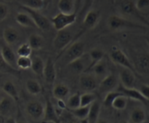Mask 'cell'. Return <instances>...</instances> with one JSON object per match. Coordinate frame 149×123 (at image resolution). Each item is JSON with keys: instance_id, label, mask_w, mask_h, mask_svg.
<instances>
[{"instance_id": "obj_1", "label": "cell", "mask_w": 149, "mask_h": 123, "mask_svg": "<svg viewBox=\"0 0 149 123\" xmlns=\"http://www.w3.org/2000/svg\"><path fill=\"white\" fill-rule=\"evenodd\" d=\"M77 14L75 13H59L51 18V24L56 31L66 29L71 25L74 24L77 20Z\"/></svg>"}, {"instance_id": "obj_2", "label": "cell", "mask_w": 149, "mask_h": 123, "mask_svg": "<svg viewBox=\"0 0 149 123\" xmlns=\"http://www.w3.org/2000/svg\"><path fill=\"white\" fill-rule=\"evenodd\" d=\"M107 24L109 29L112 31L122 30L125 29H138L143 28L141 25H138L134 22L121 16L112 15L109 16L107 20Z\"/></svg>"}, {"instance_id": "obj_3", "label": "cell", "mask_w": 149, "mask_h": 123, "mask_svg": "<svg viewBox=\"0 0 149 123\" xmlns=\"http://www.w3.org/2000/svg\"><path fill=\"white\" fill-rule=\"evenodd\" d=\"M21 7L26 13H27L31 17L38 29H41L44 31H49L50 29L51 22L46 16L41 14L37 10H32V9L28 8V7H23V6H21Z\"/></svg>"}, {"instance_id": "obj_4", "label": "cell", "mask_w": 149, "mask_h": 123, "mask_svg": "<svg viewBox=\"0 0 149 123\" xmlns=\"http://www.w3.org/2000/svg\"><path fill=\"white\" fill-rule=\"evenodd\" d=\"M84 54V44L76 42L67 49L63 55V61L67 65L75 60L81 58Z\"/></svg>"}, {"instance_id": "obj_5", "label": "cell", "mask_w": 149, "mask_h": 123, "mask_svg": "<svg viewBox=\"0 0 149 123\" xmlns=\"http://www.w3.org/2000/svg\"><path fill=\"white\" fill-rule=\"evenodd\" d=\"M110 58L112 62L117 65L121 66L123 68H128L135 73V68L134 67L133 64L130 61V60L128 58L126 54L121 50L120 49H115L113 50L110 52Z\"/></svg>"}, {"instance_id": "obj_6", "label": "cell", "mask_w": 149, "mask_h": 123, "mask_svg": "<svg viewBox=\"0 0 149 123\" xmlns=\"http://www.w3.org/2000/svg\"><path fill=\"white\" fill-rule=\"evenodd\" d=\"M73 39V35L70 31L66 29L58 31L56 36L53 40L54 48L57 51H61L66 48Z\"/></svg>"}, {"instance_id": "obj_7", "label": "cell", "mask_w": 149, "mask_h": 123, "mask_svg": "<svg viewBox=\"0 0 149 123\" xmlns=\"http://www.w3.org/2000/svg\"><path fill=\"white\" fill-rule=\"evenodd\" d=\"M26 112L33 120H39L44 117L45 106L41 102L33 101L27 103L26 107Z\"/></svg>"}, {"instance_id": "obj_8", "label": "cell", "mask_w": 149, "mask_h": 123, "mask_svg": "<svg viewBox=\"0 0 149 123\" xmlns=\"http://www.w3.org/2000/svg\"><path fill=\"white\" fill-rule=\"evenodd\" d=\"M118 79L112 74H108L103 77L97 85L99 92L101 93H107L113 91L118 85Z\"/></svg>"}, {"instance_id": "obj_9", "label": "cell", "mask_w": 149, "mask_h": 123, "mask_svg": "<svg viewBox=\"0 0 149 123\" xmlns=\"http://www.w3.org/2000/svg\"><path fill=\"white\" fill-rule=\"evenodd\" d=\"M97 79L93 74L81 73L79 77V85L83 90L91 92L97 87Z\"/></svg>"}, {"instance_id": "obj_10", "label": "cell", "mask_w": 149, "mask_h": 123, "mask_svg": "<svg viewBox=\"0 0 149 123\" xmlns=\"http://www.w3.org/2000/svg\"><path fill=\"white\" fill-rule=\"evenodd\" d=\"M43 77L45 81L49 85H52L56 80L57 73L55 69V64L50 57L47 58L46 63L45 64V68H44Z\"/></svg>"}, {"instance_id": "obj_11", "label": "cell", "mask_w": 149, "mask_h": 123, "mask_svg": "<svg viewBox=\"0 0 149 123\" xmlns=\"http://www.w3.org/2000/svg\"><path fill=\"white\" fill-rule=\"evenodd\" d=\"M119 91L123 93L127 99H131L132 100L137 101L141 102L144 104L147 105L148 103V99H145L141 95L140 91L134 87H125L124 86H121L119 88Z\"/></svg>"}, {"instance_id": "obj_12", "label": "cell", "mask_w": 149, "mask_h": 123, "mask_svg": "<svg viewBox=\"0 0 149 123\" xmlns=\"http://www.w3.org/2000/svg\"><path fill=\"white\" fill-rule=\"evenodd\" d=\"M100 20V12L95 10H89L84 15L83 24L88 29H94Z\"/></svg>"}, {"instance_id": "obj_13", "label": "cell", "mask_w": 149, "mask_h": 123, "mask_svg": "<svg viewBox=\"0 0 149 123\" xmlns=\"http://www.w3.org/2000/svg\"><path fill=\"white\" fill-rule=\"evenodd\" d=\"M119 78H120L122 85L125 87H134L135 83V72L128 68H123L119 72Z\"/></svg>"}, {"instance_id": "obj_14", "label": "cell", "mask_w": 149, "mask_h": 123, "mask_svg": "<svg viewBox=\"0 0 149 123\" xmlns=\"http://www.w3.org/2000/svg\"><path fill=\"white\" fill-rule=\"evenodd\" d=\"M44 122H60L56 110L54 108L52 102L49 99H47L46 104L45 106V113H44Z\"/></svg>"}, {"instance_id": "obj_15", "label": "cell", "mask_w": 149, "mask_h": 123, "mask_svg": "<svg viewBox=\"0 0 149 123\" xmlns=\"http://www.w3.org/2000/svg\"><path fill=\"white\" fill-rule=\"evenodd\" d=\"M1 55L2 58L5 61L6 64H8L10 67H12L14 69H17V65H16V61L17 58L15 57L14 51L11 48L9 45L7 46H4L1 50H0Z\"/></svg>"}, {"instance_id": "obj_16", "label": "cell", "mask_w": 149, "mask_h": 123, "mask_svg": "<svg viewBox=\"0 0 149 123\" xmlns=\"http://www.w3.org/2000/svg\"><path fill=\"white\" fill-rule=\"evenodd\" d=\"M3 39L9 46L14 45L19 39V32L14 27H6L3 31Z\"/></svg>"}, {"instance_id": "obj_17", "label": "cell", "mask_w": 149, "mask_h": 123, "mask_svg": "<svg viewBox=\"0 0 149 123\" xmlns=\"http://www.w3.org/2000/svg\"><path fill=\"white\" fill-rule=\"evenodd\" d=\"M89 70H91L92 73L96 78H101L106 77L108 74V66L103 59L99 61L98 62L93 64ZM88 70V71H89Z\"/></svg>"}, {"instance_id": "obj_18", "label": "cell", "mask_w": 149, "mask_h": 123, "mask_svg": "<svg viewBox=\"0 0 149 123\" xmlns=\"http://www.w3.org/2000/svg\"><path fill=\"white\" fill-rule=\"evenodd\" d=\"M120 10L122 13L127 15H136L138 16L140 18L143 19L144 20V18L140 16L138 13V10H137L135 4L132 0H122L120 4Z\"/></svg>"}, {"instance_id": "obj_19", "label": "cell", "mask_w": 149, "mask_h": 123, "mask_svg": "<svg viewBox=\"0 0 149 123\" xmlns=\"http://www.w3.org/2000/svg\"><path fill=\"white\" fill-rule=\"evenodd\" d=\"M15 20L20 26L26 28H37L33 19L27 13H18L15 16Z\"/></svg>"}, {"instance_id": "obj_20", "label": "cell", "mask_w": 149, "mask_h": 123, "mask_svg": "<svg viewBox=\"0 0 149 123\" xmlns=\"http://www.w3.org/2000/svg\"><path fill=\"white\" fill-rule=\"evenodd\" d=\"M100 108H101L100 103L97 100L95 101L93 103L90 105L88 115H87V118L88 122L95 123L97 122L100 113Z\"/></svg>"}, {"instance_id": "obj_21", "label": "cell", "mask_w": 149, "mask_h": 123, "mask_svg": "<svg viewBox=\"0 0 149 123\" xmlns=\"http://www.w3.org/2000/svg\"><path fill=\"white\" fill-rule=\"evenodd\" d=\"M146 120V114L143 109L141 107L135 108L132 111L130 117V120L133 123H143Z\"/></svg>"}, {"instance_id": "obj_22", "label": "cell", "mask_w": 149, "mask_h": 123, "mask_svg": "<svg viewBox=\"0 0 149 123\" xmlns=\"http://www.w3.org/2000/svg\"><path fill=\"white\" fill-rule=\"evenodd\" d=\"M70 90L66 85L57 84L54 86L53 90H52V94L54 97L57 99H64L68 96L69 94Z\"/></svg>"}, {"instance_id": "obj_23", "label": "cell", "mask_w": 149, "mask_h": 123, "mask_svg": "<svg viewBox=\"0 0 149 123\" xmlns=\"http://www.w3.org/2000/svg\"><path fill=\"white\" fill-rule=\"evenodd\" d=\"M2 90L9 97L11 98L13 100L17 101L19 100V95L17 93V88L14 83L11 81H7L3 85Z\"/></svg>"}, {"instance_id": "obj_24", "label": "cell", "mask_w": 149, "mask_h": 123, "mask_svg": "<svg viewBox=\"0 0 149 123\" xmlns=\"http://www.w3.org/2000/svg\"><path fill=\"white\" fill-rule=\"evenodd\" d=\"M82 56H81V58L74 61L73 62L70 63L69 64H68V66H69L74 72L78 73V74L87 72V70H88L89 68V66L86 65V64H84V61L83 60Z\"/></svg>"}, {"instance_id": "obj_25", "label": "cell", "mask_w": 149, "mask_h": 123, "mask_svg": "<svg viewBox=\"0 0 149 123\" xmlns=\"http://www.w3.org/2000/svg\"><path fill=\"white\" fill-rule=\"evenodd\" d=\"M44 68H45V63L43 60L39 56L33 57L31 66L32 71L39 77H43Z\"/></svg>"}, {"instance_id": "obj_26", "label": "cell", "mask_w": 149, "mask_h": 123, "mask_svg": "<svg viewBox=\"0 0 149 123\" xmlns=\"http://www.w3.org/2000/svg\"><path fill=\"white\" fill-rule=\"evenodd\" d=\"M21 6L34 10H42L45 6V0H19Z\"/></svg>"}, {"instance_id": "obj_27", "label": "cell", "mask_w": 149, "mask_h": 123, "mask_svg": "<svg viewBox=\"0 0 149 123\" xmlns=\"http://www.w3.org/2000/svg\"><path fill=\"white\" fill-rule=\"evenodd\" d=\"M137 71L142 74H148V55L147 54L141 55L137 58Z\"/></svg>"}, {"instance_id": "obj_28", "label": "cell", "mask_w": 149, "mask_h": 123, "mask_svg": "<svg viewBox=\"0 0 149 123\" xmlns=\"http://www.w3.org/2000/svg\"><path fill=\"white\" fill-rule=\"evenodd\" d=\"M26 87L28 93L32 96H36L39 95L42 92V86L40 83L36 80H28L26 83Z\"/></svg>"}, {"instance_id": "obj_29", "label": "cell", "mask_w": 149, "mask_h": 123, "mask_svg": "<svg viewBox=\"0 0 149 123\" xmlns=\"http://www.w3.org/2000/svg\"><path fill=\"white\" fill-rule=\"evenodd\" d=\"M28 43L31 48L32 50H38L43 47L44 39L40 35L37 34H32L29 36Z\"/></svg>"}, {"instance_id": "obj_30", "label": "cell", "mask_w": 149, "mask_h": 123, "mask_svg": "<svg viewBox=\"0 0 149 123\" xmlns=\"http://www.w3.org/2000/svg\"><path fill=\"white\" fill-rule=\"evenodd\" d=\"M13 107V102L10 97H3L0 99V115L7 116Z\"/></svg>"}, {"instance_id": "obj_31", "label": "cell", "mask_w": 149, "mask_h": 123, "mask_svg": "<svg viewBox=\"0 0 149 123\" xmlns=\"http://www.w3.org/2000/svg\"><path fill=\"white\" fill-rule=\"evenodd\" d=\"M58 7L61 13H74V0H59L58 3Z\"/></svg>"}, {"instance_id": "obj_32", "label": "cell", "mask_w": 149, "mask_h": 123, "mask_svg": "<svg viewBox=\"0 0 149 123\" xmlns=\"http://www.w3.org/2000/svg\"><path fill=\"white\" fill-rule=\"evenodd\" d=\"M127 105V98L122 93L116 98L112 102L111 107L116 110H124Z\"/></svg>"}, {"instance_id": "obj_33", "label": "cell", "mask_w": 149, "mask_h": 123, "mask_svg": "<svg viewBox=\"0 0 149 123\" xmlns=\"http://www.w3.org/2000/svg\"><path fill=\"white\" fill-rule=\"evenodd\" d=\"M89 108L90 106H81L77 108L74 109H70L72 115L75 117L77 119L80 120H87V115H88L89 112Z\"/></svg>"}, {"instance_id": "obj_34", "label": "cell", "mask_w": 149, "mask_h": 123, "mask_svg": "<svg viewBox=\"0 0 149 123\" xmlns=\"http://www.w3.org/2000/svg\"><path fill=\"white\" fill-rule=\"evenodd\" d=\"M95 100H97V96L95 93H91V92H87V93L80 95V106H90Z\"/></svg>"}, {"instance_id": "obj_35", "label": "cell", "mask_w": 149, "mask_h": 123, "mask_svg": "<svg viewBox=\"0 0 149 123\" xmlns=\"http://www.w3.org/2000/svg\"><path fill=\"white\" fill-rule=\"evenodd\" d=\"M104 55H105L104 52H103L102 50L98 49V48H94V49H92L89 52V54H88L90 61H91V64H90V68L93 65V64H95V63L98 62L99 61L103 59V57H104Z\"/></svg>"}, {"instance_id": "obj_36", "label": "cell", "mask_w": 149, "mask_h": 123, "mask_svg": "<svg viewBox=\"0 0 149 123\" xmlns=\"http://www.w3.org/2000/svg\"><path fill=\"white\" fill-rule=\"evenodd\" d=\"M32 59L30 57L26 56H18L16 61V65L17 68L26 70L31 68V66Z\"/></svg>"}, {"instance_id": "obj_37", "label": "cell", "mask_w": 149, "mask_h": 123, "mask_svg": "<svg viewBox=\"0 0 149 123\" xmlns=\"http://www.w3.org/2000/svg\"><path fill=\"white\" fill-rule=\"evenodd\" d=\"M80 106V94L77 93L70 96L66 103V107L69 109H74Z\"/></svg>"}, {"instance_id": "obj_38", "label": "cell", "mask_w": 149, "mask_h": 123, "mask_svg": "<svg viewBox=\"0 0 149 123\" xmlns=\"http://www.w3.org/2000/svg\"><path fill=\"white\" fill-rule=\"evenodd\" d=\"M121 94H122V93L119 91H114V90L107 93L105 96L104 100H103V105L106 107H111L112 102L117 96Z\"/></svg>"}, {"instance_id": "obj_39", "label": "cell", "mask_w": 149, "mask_h": 123, "mask_svg": "<svg viewBox=\"0 0 149 123\" xmlns=\"http://www.w3.org/2000/svg\"><path fill=\"white\" fill-rule=\"evenodd\" d=\"M17 54L18 56H26V57H30L31 55L32 49L29 45L28 42L26 43H23L20 45V46L17 48Z\"/></svg>"}, {"instance_id": "obj_40", "label": "cell", "mask_w": 149, "mask_h": 123, "mask_svg": "<svg viewBox=\"0 0 149 123\" xmlns=\"http://www.w3.org/2000/svg\"><path fill=\"white\" fill-rule=\"evenodd\" d=\"M0 71L1 72H7L12 73L13 71H17V70L14 69L12 67H10L8 64H6L5 61L2 58V56L0 52Z\"/></svg>"}, {"instance_id": "obj_41", "label": "cell", "mask_w": 149, "mask_h": 123, "mask_svg": "<svg viewBox=\"0 0 149 123\" xmlns=\"http://www.w3.org/2000/svg\"><path fill=\"white\" fill-rule=\"evenodd\" d=\"M94 1L95 0H84L83 5L79 11L80 15H84L85 13H87L89 10H90L91 7L93 6V3H94Z\"/></svg>"}, {"instance_id": "obj_42", "label": "cell", "mask_w": 149, "mask_h": 123, "mask_svg": "<svg viewBox=\"0 0 149 123\" xmlns=\"http://www.w3.org/2000/svg\"><path fill=\"white\" fill-rule=\"evenodd\" d=\"M135 7L138 11H142L148 8L149 0H137L136 3H135Z\"/></svg>"}, {"instance_id": "obj_43", "label": "cell", "mask_w": 149, "mask_h": 123, "mask_svg": "<svg viewBox=\"0 0 149 123\" xmlns=\"http://www.w3.org/2000/svg\"><path fill=\"white\" fill-rule=\"evenodd\" d=\"M9 13V8L7 4L0 3V21L4 20L7 17Z\"/></svg>"}, {"instance_id": "obj_44", "label": "cell", "mask_w": 149, "mask_h": 123, "mask_svg": "<svg viewBox=\"0 0 149 123\" xmlns=\"http://www.w3.org/2000/svg\"><path fill=\"white\" fill-rule=\"evenodd\" d=\"M138 90L145 99L149 100V87L148 85H142Z\"/></svg>"}, {"instance_id": "obj_45", "label": "cell", "mask_w": 149, "mask_h": 123, "mask_svg": "<svg viewBox=\"0 0 149 123\" xmlns=\"http://www.w3.org/2000/svg\"><path fill=\"white\" fill-rule=\"evenodd\" d=\"M84 0H74V13L76 14H78L79 11L81 10V7L83 5Z\"/></svg>"}, {"instance_id": "obj_46", "label": "cell", "mask_w": 149, "mask_h": 123, "mask_svg": "<svg viewBox=\"0 0 149 123\" xmlns=\"http://www.w3.org/2000/svg\"><path fill=\"white\" fill-rule=\"evenodd\" d=\"M57 105H58V108L61 110L65 109L66 108V103L64 101L63 99H57Z\"/></svg>"}, {"instance_id": "obj_47", "label": "cell", "mask_w": 149, "mask_h": 123, "mask_svg": "<svg viewBox=\"0 0 149 123\" xmlns=\"http://www.w3.org/2000/svg\"><path fill=\"white\" fill-rule=\"evenodd\" d=\"M6 122H15V120L14 119H12V118H8L6 120Z\"/></svg>"}, {"instance_id": "obj_48", "label": "cell", "mask_w": 149, "mask_h": 123, "mask_svg": "<svg viewBox=\"0 0 149 123\" xmlns=\"http://www.w3.org/2000/svg\"><path fill=\"white\" fill-rule=\"evenodd\" d=\"M110 1H111V2L112 3V4H114L115 1H116V0H110Z\"/></svg>"}, {"instance_id": "obj_49", "label": "cell", "mask_w": 149, "mask_h": 123, "mask_svg": "<svg viewBox=\"0 0 149 123\" xmlns=\"http://www.w3.org/2000/svg\"><path fill=\"white\" fill-rule=\"evenodd\" d=\"M1 99V91H0V99Z\"/></svg>"}]
</instances>
